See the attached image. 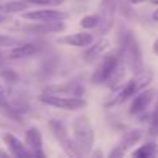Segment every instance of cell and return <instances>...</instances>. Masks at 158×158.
I'll list each match as a JSON object with an SVG mask.
<instances>
[{
  "label": "cell",
  "instance_id": "cell-1",
  "mask_svg": "<svg viewBox=\"0 0 158 158\" xmlns=\"http://www.w3.org/2000/svg\"><path fill=\"white\" fill-rule=\"evenodd\" d=\"M118 51L121 54L123 62L127 65V68L132 73H136L144 67L139 44L132 31H126L123 36H119V50Z\"/></svg>",
  "mask_w": 158,
  "mask_h": 158
},
{
  "label": "cell",
  "instance_id": "cell-2",
  "mask_svg": "<svg viewBox=\"0 0 158 158\" xmlns=\"http://www.w3.org/2000/svg\"><path fill=\"white\" fill-rule=\"evenodd\" d=\"M71 132H73V139L82 155H87L92 152L95 146V130L87 116H77L71 123Z\"/></svg>",
  "mask_w": 158,
  "mask_h": 158
},
{
  "label": "cell",
  "instance_id": "cell-3",
  "mask_svg": "<svg viewBox=\"0 0 158 158\" xmlns=\"http://www.w3.org/2000/svg\"><path fill=\"white\" fill-rule=\"evenodd\" d=\"M48 127H50V132L53 133L54 139L59 143L60 149L68 156H82V153L79 152V149H77V146H76V143L73 139V136L68 133L67 126H65L64 121H60V119H51L48 123Z\"/></svg>",
  "mask_w": 158,
  "mask_h": 158
},
{
  "label": "cell",
  "instance_id": "cell-4",
  "mask_svg": "<svg viewBox=\"0 0 158 158\" xmlns=\"http://www.w3.org/2000/svg\"><path fill=\"white\" fill-rule=\"evenodd\" d=\"M121 54L119 51H112L109 54H104L102 59L99 60L98 67L95 68L92 77H90V82L93 85H104L107 82V79L110 77V74L113 73V70L118 67V64L121 62Z\"/></svg>",
  "mask_w": 158,
  "mask_h": 158
},
{
  "label": "cell",
  "instance_id": "cell-5",
  "mask_svg": "<svg viewBox=\"0 0 158 158\" xmlns=\"http://www.w3.org/2000/svg\"><path fill=\"white\" fill-rule=\"evenodd\" d=\"M39 101L45 106L60 109V110H81L87 107V101L81 96H62V95H50L42 93L39 96Z\"/></svg>",
  "mask_w": 158,
  "mask_h": 158
},
{
  "label": "cell",
  "instance_id": "cell-6",
  "mask_svg": "<svg viewBox=\"0 0 158 158\" xmlns=\"http://www.w3.org/2000/svg\"><path fill=\"white\" fill-rule=\"evenodd\" d=\"M115 13H116V2L115 0H102L101 6H99V23H98V31L101 34H106L110 31L113 20H115Z\"/></svg>",
  "mask_w": 158,
  "mask_h": 158
},
{
  "label": "cell",
  "instance_id": "cell-7",
  "mask_svg": "<svg viewBox=\"0 0 158 158\" xmlns=\"http://www.w3.org/2000/svg\"><path fill=\"white\" fill-rule=\"evenodd\" d=\"M155 90L153 89H143L141 92L135 93L133 95V101L130 104V109H129V113L132 116H136V115H141L147 110V107L150 106V102L153 101L155 98Z\"/></svg>",
  "mask_w": 158,
  "mask_h": 158
},
{
  "label": "cell",
  "instance_id": "cell-8",
  "mask_svg": "<svg viewBox=\"0 0 158 158\" xmlns=\"http://www.w3.org/2000/svg\"><path fill=\"white\" fill-rule=\"evenodd\" d=\"M25 146L28 147V150L31 152V156L36 158H45V152H44V139H42V133L36 126H31L27 129L25 132Z\"/></svg>",
  "mask_w": 158,
  "mask_h": 158
},
{
  "label": "cell",
  "instance_id": "cell-9",
  "mask_svg": "<svg viewBox=\"0 0 158 158\" xmlns=\"http://www.w3.org/2000/svg\"><path fill=\"white\" fill-rule=\"evenodd\" d=\"M65 30V23L62 20L53 22H33L30 25H23L22 31L28 34H50V33H60Z\"/></svg>",
  "mask_w": 158,
  "mask_h": 158
},
{
  "label": "cell",
  "instance_id": "cell-10",
  "mask_svg": "<svg viewBox=\"0 0 158 158\" xmlns=\"http://www.w3.org/2000/svg\"><path fill=\"white\" fill-rule=\"evenodd\" d=\"M22 17L31 22H53V20H65L68 14L57 10H34V11H23Z\"/></svg>",
  "mask_w": 158,
  "mask_h": 158
},
{
  "label": "cell",
  "instance_id": "cell-11",
  "mask_svg": "<svg viewBox=\"0 0 158 158\" xmlns=\"http://www.w3.org/2000/svg\"><path fill=\"white\" fill-rule=\"evenodd\" d=\"M3 143L6 144L10 155H13L16 158H31V152L28 150V147L25 146V143L20 141L16 135H13V133H3Z\"/></svg>",
  "mask_w": 158,
  "mask_h": 158
},
{
  "label": "cell",
  "instance_id": "cell-12",
  "mask_svg": "<svg viewBox=\"0 0 158 158\" xmlns=\"http://www.w3.org/2000/svg\"><path fill=\"white\" fill-rule=\"evenodd\" d=\"M109 48H110V42H109L107 39H99L98 42L93 40V42L87 47V50H85V53L82 54V57H84L85 62L92 64V62L98 60L99 57H102Z\"/></svg>",
  "mask_w": 158,
  "mask_h": 158
},
{
  "label": "cell",
  "instance_id": "cell-13",
  "mask_svg": "<svg viewBox=\"0 0 158 158\" xmlns=\"http://www.w3.org/2000/svg\"><path fill=\"white\" fill-rule=\"evenodd\" d=\"M42 50V47L39 44H34V42H27V44H17L11 48V51L8 53V57L10 59H25V57H30V56H34L37 54L39 51Z\"/></svg>",
  "mask_w": 158,
  "mask_h": 158
},
{
  "label": "cell",
  "instance_id": "cell-14",
  "mask_svg": "<svg viewBox=\"0 0 158 158\" xmlns=\"http://www.w3.org/2000/svg\"><path fill=\"white\" fill-rule=\"evenodd\" d=\"M95 40L93 34L90 33H74V34H67L60 39H57L59 44H64V45H68V47H79V48H84V47H89L92 42Z\"/></svg>",
  "mask_w": 158,
  "mask_h": 158
},
{
  "label": "cell",
  "instance_id": "cell-15",
  "mask_svg": "<svg viewBox=\"0 0 158 158\" xmlns=\"http://www.w3.org/2000/svg\"><path fill=\"white\" fill-rule=\"evenodd\" d=\"M44 93L50 95H62V96H82L84 87L81 84H62V85H51L47 87Z\"/></svg>",
  "mask_w": 158,
  "mask_h": 158
},
{
  "label": "cell",
  "instance_id": "cell-16",
  "mask_svg": "<svg viewBox=\"0 0 158 158\" xmlns=\"http://www.w3.org/2000/svg\"><path fill=\"white\" fill-rule=\"evenodd\" d=\"M143 138V132L139 129H133V130H129L123 135V138L119 139V143L116 144L119 149H123L124 152H127L130 147H133L135 144H138Z\"/></svg>",
  "mask_w": 158,
  "mask_h": 158
},
{
  "label": "cell",
  "instance_id": "cell-17",
  "mask_svg": "<svg viewBox=\"0 0 158 158\" xmlns=\"http://www.w3.org/2000/svg\"><path fill=\"white\" fill-rule=\"evenodd\" d=\"M0 115L8 118V119H14V121H19L20 119V115L13 109L10 99H8V95L3 93L0 90Z\"/></svg>",
  "mask_w": 158,
  "mask_h": 158
},
{
  "label": "cell",
  "instance_id": "cell-18",
  "mask_svg": "<svg viewBox=\"0 0 158 158\" xmlns=\"http://www.w3.org/2000/svg\"><path fill=\"white\" fill-rule=\"evenodd\" d=\"M30 6L28 2L25 0H11V2L0 3V13L3 14H16V13H23Z\"/></svg>",
  "mask_w": 158,
  "mask_h": 158
},
{
  "label": "cell",
  "instance_id": "cell-19",
  "mask_svg": "<svg viewBox=\"0 0 158 158\" xmlns=\"http://www.w3.org/2000/svg\"><path fill=\"white\" fill-rule=\"evenodd\" d=\"M135 158H150L158 155V146L155 143H146L144 146H139L136 150L132 152Z\"/></svg>",
  "mask_w": 158,
  "mask_h": 158
},
{
  "label": "cell",
  "instance_id": "cell-20",
  "mask_svg": "<svg viewBox=\"0 0 158 158\" xmlns=\"http://www.w3.org/2000/svg\"><path fill=\"white\" fill-rule=\"evenodd\" d=\"M99 23V17L98 14H89V16H84L81 19V22H79V25H81L84 30H95Z\"/></svg>",
  "mask_w": 158,
  "mask_h": 158
},
{
  "label": "cell",
  "instance_id": "cell-21",
  "mask_svg": "<svg viewBox=\"0 0 158 158\" xmlns=\"http://www.w3.org/2000/svg\"><path fill=\"white\" fill-rule=\"evenodd\" d=\"M30 5H39V6H60L65 0H25Z\"/></svg>",
  "mask_w": 158,
  "mask_h": 158
},
{
  "label": "cell",
  "instance_id": "cell-22",
  "mask_svg": "<svg viewBox=\"0 0 158 158\" xmlns=\"http://www.w3.org/2000/svg\"><path fill=\"white\" fill-rule=\"evenodd\" d=\"M19 42L10 36H5V34H0V47H14L17 45Z\"/></svg>",
  "mask_w": 158,
  "mask_h": 158
},
{
  "label": "cell",
  "instance_id": "cell-23",
  "mask_svg": "<svg viewBox=\"0 0 158 158\" xmlns=\"http://www.w3.org/2000/svg\"><path fill=\"white\" fill-rule=\"evenodd\" d=\"M149 123L153 124V123H158V96H156V102H155V107L153 110L150 112V116H149Z\"/></svg>",
  "mask_w": 158,
  "mask_h": 158
},
{
  "label": "cell",
  "instance_id": "cell-24",
  "mask_svg": "<svg viewBox=\"0 0 158 158\" xmlns=\"http://www.w3.org/2000/svg\"><path fill=\"white\" fill-rule=\"evenodd\" d=\"M124 153H126V152H124L123 149H119L118 146H115V147H113V149L110 150V153H109V156H110V158H116V156H123Z\"/></svg>",
  "mask_w": 158,
  "mask_h": 158
},
{
  "label": "cell",
  "instance_id": "cell-25",
  "mask_svg": "<svg viewBox=\"0 0 158 158\" xmlns=\"http://www.w3.org/2000/svg\"><path fill=\"white\" fill-rule=\"evenodd\" d=\"M147 133L149 135H158V123H153V124H150L149 126V130H147Z\"/></svg>",
  "mask_w": 158,
  "mask_h": 158
},
{
  "label": "cell",
  "instance_id": "cell-26",
  "mask_svg": "<svg viewBox=\"0 0 158 158\" xmlns=\"http://www.w3.org/2000/svg\"><path fill=\"white\" fill-rule=\"evenodd\" d=\"M127 2H129L130 5H139V3H144V2H147V0H127Z\"/></svg>",
  "mask_w": 158,
  "mask_h": 158
},
{
  "label": "cell",
  "instance_id": "cell-27",
  "mask_svg": "<svg viewBox=\"0 0 158 158\" xmlns=\"http://www.w3.org/2000/svg\"><path fill=\"white\" fill-rule=\"evenodd\" d=\"M6 19H8V14H3V13H0V23L6 22Z\"/></svg>",
  "mask_w": 158,
  "mask_h": 158
},
{
  "label": "cell",
  "instance_id": "cell-28",
  "mask_svg": "<svg viewBox=\"0 0 158 158\" xmlns=\"http://www.w3.org/2000/svg\"><path fill=\"white\" fill-rule=\"evenodd\" d=\"M152 20H153V22H158V10L153 11V14H152Z\"/></svg>",
  "mask_w": 158,
  "mask_h": 158
},
{
  "label": "cell",
  "instance_id": "cell-29",
  "mask_svg": "<svg viewBox=\"0 0 158 158\" xmlns=\"http://www.w3.org/2000/svg\"><path fill=\"white\" fill-rule=\"evenodd\" d=\"M153 53L155 54H158V39L155 40V44H153Z\"/></svg>",
  "mask_w": 158,
  "mask_h": 158
},
{
  "label": "cell",
  "instance_id": "cell-30",
  "mask_svg": "<svg viewBox=\"0 0 158 158\" xmlns=\"http://www.w3.org/2000/svg\"><path fill=\"white\" fill-rule=\"evenodd\" d=\"M2 68H3V54L0 53V70H2Z\"/></svg>",
  "mask_w": 158,
  "mask_h": 158
},
{
  "label": "cell",
  "instance_id": "cell-31",
  "mask_svg": "<svg viewBox=\"0 0 158 158\" xmlns=\"http://www.w3.org/2000/svg\"><path fill=\"white\" fill-rule=\"evenodd\" d=\"M0 156H10V152H3V150H0Z\"/></svg>",
  "mask_w": 158,
  "mask_h": 158
},
{
  "label": "cell",
  "instance_id": "cell-32",
  "mask_svg": "<svg viewBox=\"0 0 158 158\" xmlns=\"http://www.w3.org/2000/svg\"><path fill=\"white\" fill-rule=\"evenodd\" d=\"M147 2H150L152 5H156L158 6V0H147Z\"/></svg>",
  "mask_w": 158,
  "mask_h": 158
}]
</instances>
